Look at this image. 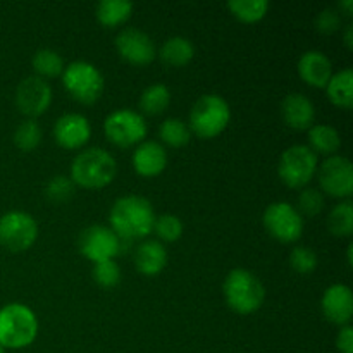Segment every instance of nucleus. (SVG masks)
Masks as SVG:
<instances>
[{"label":"nucleus","mask_w":353,"mask_h":353,"mask_svg":"<svg viewBox=\"0 0 353 353\" xmlns=\"http://www.w3.org/2000/svg\"><path fill=\"white\" fill-rule=\"evenodd\" d=\"M331 102L343 109H350L353 103V72L350 68L334 72L326 85Z\"/></svg>","instance_id":"nucleus-21"},{"label":"nucleus","mask_w":353,"mask_h":353,"mask_svg":"<svg viewBox=\"0 0 353 353\" xmlns=\"http://www.w3.org/2000/svg\"><path fill=\"white\" fill-rule=\"evenodd\" d=\"M110 230L124 240H140L154 230L155 212L150 200L140 195L117 199L110 207Z\"/></svg>","instance_id":"nucleus-1"},{"label":"nucleus","mask_w":353,"mask_h":353,"mask_svg":"<svg viewBox=\"0 0 353 353\" xmlns=\"http://www.w3.org/2000/svg\"><path fill=\"white\" fill-rule=\"evenodd\" d=\"M299 74L307 85L326 88L327 81L333 76V64L324 52L307 50L299 59Z\"/></svg>","instance_id":"nucleus-18"},{"label":"nucleus","mask_w":353,"mask_h":353,"mask_svg":"<svg viewBox=\"0 0 353 353\" xmlns=\"http://www.w3.org/2000/svg\"><path fill=\"white\" fill-rule=\"evenodd\" d=\"M103 131L114 145L131 147L141 143L147 137V121L140 112L131 109L112 110L103 121Z\"/></svg>","instance_id":"nucleus-8"},{"label":"nucleus","mask_w":353,"mask_h":353,"mask_svg":"<svg viewBox=\"0 0 353 353\" xmlns=\"http://www.w3.org/2000/svg\"><path fill=\"white\" fill-rule=\"evenodd\" d=\"M327 230L334 236H350L353 233V203L350 199L331 209L327 216Z\"/></svg>","instance_id":"nucleus-26"},{"label":"nucleus","mask_w":353,"mask_h":353,"mask_svg":"<svg viewBox=\"0 0 353 353\" xmlns=\"http://www.w3.org/2000/svg\"><path fill=\"white\" fill-rule=\"evenodd\" d=\"M78 248L88 261H110L119 254L121 238L110 228L93 224L85 228L78 238Z\"/></svg>","instance_id":"nucleus-11"},{"label":"nucleus","mask_w":353,"mask_h":353,"mask_svg":"<svg viewBox=\"0 0 353 353\" xmlns=\"http://www.w3.org/2000/svg\"><path fill=\"white\" fill-rule=\"evenodd\" d=\"M116 48L121 57L137 65L150 64L157 55V48L150 34L138 28L121 30L116 37Z\"/></svg>","instance_id":"nucleus-14"},{"label":"nucleus","mask_w":353,"mask_h":353,"mask_svg":"<svg viewBox=\"0 0 353 353\" xmlns=\"http://www.w3.org/2000/svg\"><path fill=\"white\" fill-rule=\"evenodd\" d=\"M195 55V47L192 40L185 37H171L162 43L161 59L171 68H183Z\"/></svg>","instance_id":"nucleus-22"},{"label":"nucleus","mask_w":353,"mask_h":353,"mask_svg":"<svg viewBox=\"0 0 353 353\" xmlns=\"http://www.w3.org/2000/svg\"><path fill=\"white\" fill-rule=\"evenodd\" d=\"M341 10H345V14H347V16H352L353 0H343V2H340V12Z\"/></svg>","instance_id":"nucleus-38"},{"label":"nucleus","mask_w":353,"mask_h":353,"mask_svg":"<svg viewBox=\"0 0 353 353\" xmlns=\"http://www.w3.org/2000/svg\"><path fill=\"white\" fill-rule=\"evenodd\" d=\"M264 228L281 243H293L303 233V219L299 210L288 202H272L265 207Z\"/></svg>","instance_id":"nucleus-10"},{"label":"nucleus","mask_w":353,"mask_h":353,"mask_svg":"<svg viewBox=\"0 0 353 353\" xmlns=\"http://www.w3.org/2000/svg\"><path fill=\"white\" fill-rule=\"evenodd\" d=\"M336 348L341 353H353V327L345 324L336 334Z\"/></svg>","instance_id":"nucleus-37"},{"label":"nucleus","mask_w":353,"mask_h":353,"mask_svg":"<svg viewBox=\"0 0 353 353\" xmlns=\"http://www.w3.org/2000/svg\"><path fill=\"white\" fill-rule=\"evenodd\" d=\"M117 174V162L105 148L90 147L79 152L71 164V179L83 188H103Z\"/></svg>","instance_id":"nucleus-2"},{"label":"nucleus","mask_w":353,"mask_h":353,"mask_svg":"<svg viewBox=\"0 0 353 353\" xmlns=\"http://www.w3.org/2000/svg\"><path fill=\"white\" fill-rule=\"evenodd\" d=\"M41 128L34 119H26L17 124L14 131V143L19 150L30 152L37 148L41 141Z\"/></svg>","instance_id":"nucleus-30"},{"label":"nucleus","mask_w":353,"mask_h":353,"mask_svg":"<svg viewBox=\"0 0 353 353\" xmlns=\"http://www.w3.org/2000/svg\"><path fill=\"white\" fill-rule=\"evenodd\" d=\"M133 3L130 0H100L97 6V19L103 26H119L130 19Z\"/></svg>","instance_id":"nucleus-24"},{"label":"nucleus","mask_w":353,"mask_h":353,"mask_svg":"<svg viewBox=\"0 0 353 353\" xmlns=\"http://www.w3.org/2000/svg\"><path fill=\"white\" fill-rule=\"evenodd\" d=\"M62 83L69 95L81 103L97 102L105 86L100 69L88 61H74L65 65Z\"/></svg>","instance_id":"nucleus-6"},{"label":"nucleus","mask_w":353,"mask_h":353,"mask_svg":"<svg viewBox=\"0 0 353 353\" xmlns=\"http://www.w3.org/2000/svg\"><path fill=\"white\" fill-rule=\"evenodd\" d=\"M152 231H155L161 240L176 241L183 234V223L174 214H162V216L155 217L154 230Z\"/></svg>","instance_id":"nucleus-32"},{"label":"nucleus","mask_w":353,"mask_h":353,"mask_svg":"<svg viewBox=\"0 0 353 353\" xmlns=\"http://www.w3.org/2000/svg\"><path fill=\"white\" fill-rule=\"evenodd\" d=\"M131 162L138 174L145 178H154L161 174L168 165V152L161 141L143 140L134 148Z\"/></svg>","instance_id":"nucleus-17"},{"label":"nucleus","mask_w":353,"mask_h":353,"mask_svg":"<svg viewBox=\"0 0 353 353\" xmlns=\"http://www.w3.org/2000/svg\"><path fill=\"white\" fill-rule=\"evenodd\" d=\"M352 248H353V245L350 243V245H348V252H347V261H348V265H352Z\"/></svg>","instance_id":"nucleus-40"},{"label":"nucleus","mask_w":353,"mask_h":353,"mask_svg":"<svg viewBox=\"0 0 353 353\" xmlns=\"http://www.w3.org/2000/svg\"><path fill=\"white\" fill-rule=\"evenodd\" d=\"M228 9L243 23H255L261 21L268 14V0H231L228 2Z\"/></svg>","instance_id":"nucleus-29"},{"label":"nucleus","mask_w":353,"mask_h":353,"mask_svg":"<svg viewBox=\"0 0 353 353\" xmlns=\"http://www.w3.org/2000/svg\"><path fill=\"white\" fill-rule=\"evenodd\" d=\"M321 310L330 323L345 326L350 324L353 316V293L352 288L343 283L331 285L321 299Z\"/></svg>","instance_id":"nucleus-15"},{"label":"nucleus","mask_w":353,"mask_h":353,"mask_svg":"<svg viewBox=\"0 0 353 353\" xmlns=\"http://www.w3.org/2000/svg\"><path fill=\"white\" fill-rule=\"evenodd\" d=\"M72 192H74V183L69 176L57 174L47 183L45 186V195H47L48 200L55 203L65 202V200L71 199Z\"/></svg>","instance_id":"nucleus-34"},{"label":"nucleus","mask_w":353,"mask_h":353,"mask_svg":"<svg viewBox=\"0 0 353 353\" xmlns=\"http://www.w3.org/2000/svg\"><path fill=\"white\" fill-rule=\"evenodd\" d=\"M352 28H353L352 24H348L347 30H345V45H347L348 48L353 47V43H352V41H353V38H352Z\"/></svg>","instance_id":"nucleus-39"},{"label":"nucleus","mask_w":353,"mask_h":353,"mask_svg":"<svg viewBox=\"0 0 353 353\" xmlns=\"http://www.w3.org/2000/svg\"><path fill=\"white\" fill-rule=\"evenodd\" d=\"M52 103V88L47 79L40 76H28L17 85L16 105L30 117L41 116Z\"/></svg>","instance_id":"nucleus-13"},{"label":"nucleus","mask_w":353,"mask_h":353,"mask_svg":"<svg viewBox=\"0 0 353 353\" xmlns=\"http://www.w3.org/2000/svg\"><path fill=\"white\" fill-rule=\"evenodd\" d=\"M31 65L37 71V76L43 78H54V76L62 74L64 71V61L62 55L54 48H40L34 52L33 59H31Z\"/></svg>","instance_id":"nucleus-27"},{"label":"nucleus","mask_w":353,"mask_h":353,"mask_svg":"<svg viewBox=\"0 0 353 353\" xmlns=\"http://www.w3.org/2000/svg\"><path fill=\"white\" fill-rule=\"evenodd\" d=\"M168 264V252L157 240H145L134 250V265L145 276H157Z\"/></svg>","instance_id":"nucleus-20"},{"label":"nucleus","mask_w":353,"mask_h":353,"mask_svg":"<svg viewBox=\"0 0 353 353\" xmlns=\"http://www.w3.org/2000/svg\"><path fill=\"white\" fill-rule=\"evenodd\" d=\"M317 165V154L309 145H292L279 157L278 174L290 188H302L314 178Z\"/></svg>","instance_id":"nucleus-7"},{"label":"nucleus","mask_w":353,"mask_h":353,"mask_svg":"<svg viewBox=\"0 0 353 353\" xmlns=\"http://www.w3.org/2000/svg\"><path fill=\"white\" fill-rule=\"evenodd\" d=\"M93 279H95L97 285L102 286V288H114V286L119 285L121 281L119 265L114 262V259H110V261L95 262V265H93Z\"/></svg>","instance_id":"nucleus-33"},{"label":"nucleus","mask_w":353,"mask_h":353,"mask_svg":"<svg viewBox=\"0 0 353 353\" xmlns=\"http://www.w3.org/2000/svg\"><path fill=\"white\" fill-rule=\"evenodd\" d=\"M314 24H316L319 33H334V31H338L341 28V12L338 9H333V7H326V9H323L317 14Z\"/></svg>","instance_id":"nucleus-36"},{"label":"nucleus","mask_w":353,"mask_h":353,"mask_svg":"<svg viewBox=\"0 0 353 353\" xmlns=\"http://www.w3.org/2000/svg\"><path fill=\"white\" fill-rule=\"evenodd\" d=\"M319 168V183L324 193L338 199H350L353 192V168L348 157L330 155Z\"/></svg>","instance_id":"nucleus-12"},{"label":"nucleus","mask_w":353,"mask_h":353,"mask_svg":"<svg viewBox=\"0 0 353 353\" xmlns=\"http://www.w3.org/2000/svg\"><path fill=\"white\" fill-rule=\"evenodd\" d=\"M296 210L305 216H317L321 210L324 209V195L321 190L317 188H305L300 192L299 199H296Z\"/></svg>","instance_id":"nucleus-35"},{"label":"nucleus","mask_w":353,"mask_h":353,"mask_svg":"<svg viewBox=\"0 0 353 353\" xmlns=\"http://www.w3.org/2000/svg\"><path fill=\"white\" fill-rule=\"evenodd\" d=\"M90 134H92V126L83 114H62L54 124L55 141L61 147L69 148V150L83 147L90 140Z\"/></svg>","instance_id":"nucleus-16"},{"label":"nucleus","mask_w":353,"mask_h":353,"mask_svg":"<svg viewBox=\"0 0 353 353\" xmlns=\"http://www.w3.org/2000/svg\"><path fill=\"white\" fill-rule=\"evenodd\" d=\"M38 238V224L31 214L9 210L0 217V245L10 252L28 250Z\"/></svg>","instance_id":"nucleus-9"},{"label":"nucleus","mask_w":353,"mask_h":353,"mask_svg":"<svg viewBox=\"0 0 353 353\" xmlns=\"http://www.w3.org/2000/svg\"><path fill=\"white\" fill-rule=\"evenodd\" d=\"M309 147L314 152L324 155H334V152L341 147V137L336 128L330 124H316L309 128Z\"/></svg>","instance_id":"nucleus-23"},{"label":"nucleus","mask_w":353,"mask_h":353,"mask_svg":"<svg viewBox=\"0 0 353 353\" xmlns=\"http://www.w3.org/2000/svg\"><path fill=\"white\" fill-rule=\"evenodd\" d=\"M231 119V109L226 99L217 93L202 95L190 110V130L200 138L217 137L226 130Z\"/></svg>","instance_id":"nucleus-5"},{"label":"nucleus","mask_w":353,"mask_h":353,"mask_svg":"<svg viewBox=\"0 0 353 353\" xmlns=\"http://www.w3.org/2000/svg\"><path fill=\"white\" fill-rule=\"evenodd\" d=\"M281 114L285 123L293 130H309L316 119V107L303 93H290L281 102Z\"/></svg>","instance_id":"nucleus-19"},{"label":"nucleus","mask_w":353,"mask_h":353,"mask_svg":"<svg viewBox=\"0 0 353 353\" xmlns=\"http://www.w3.org/2000/svg\"><path fill=\"white\" fill-rule=\"evenodd\" d=\"M169 103H171V92L162 83L148 85L140 95V109L143 110V114H148V116L162 114L168 109Z\"/></svg>","instance_id":"nucleus-25"},{"label":"nucleus","mask_w":353,"mask_h":353,"mask_svg":"<svg viewBox=\"0 0 353 353\" xmlns=\"http://www.w3.org/2000/svg\"><path fill=\"white\" fill-rule=\"evenodd\" d=\"M223 293L230 309L236 314L248 316L259 310L264 303L265 288L261 279L247 269H233L226 276Z\"/></svg>","instance_id":"nucleus-3"},{"label":"nucleus","mask_w":353,"mask_h":353,"mask_svg":"<svg viewBox=\"0 0 353 353\" xmlns=\"http://www.w3.org/2000/svg\"><path fill=\"white\" fill-rule=\"evenodd\" d=\"M0 353H6V348H3L2 345H0Z\"/></svg>","instance_id":"nucleus-41"},{"label":"nucleus","mask_w":353,"mask_h":353,"mask_svg":"<svg viewBox=\"0 0 353 353\" xmlns=\"http://www.w3.org/2000/svg\"><path fill=\"white\" fill-rule=\"evenodd\" d=\"M317 264H319V259H317V254L312 250V248L305 247V245H300V247H295L290 254V265L295 272L299 274H310V272L316 271Z\"/></svg>","instance_id":"nucleus-31"},{"label":"nucleus","mask_w":353,"mask_h":353,"mask_svg":"<svg viewBox=\"0 0 353 353\" xmlns=\"http://www.w3.org/2000/svg\"><path fill=\"white\" fill-rule=\"evenodd\" d=\"M38 334V319L30 307L9 303L0 309V345L19 350L34 341Z\"/></svg>","instance_id":"nucleus-4"},{"label":"nucleus","mask_w":353,"mask_h":353,"mask_svg":"<svg viewBox=\"0 0 353 353\" xmlns=\"http://www.w3.org/2000/svg\"><path fill=\"white\" fill-rule=\"evenodd\" d=\"M159 137L164 143L171 145V147H183L192 140V130L179 117H168L159 126Z\"/></svg>","instance_id":"nucleus-28"}]
</instances>
